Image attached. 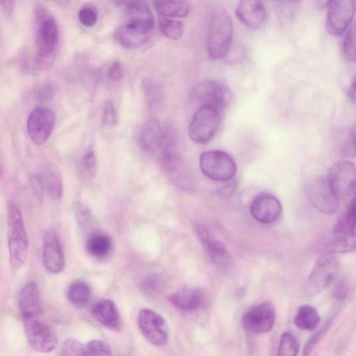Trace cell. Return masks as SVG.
Wrapping results in <instances>:
<instances>
[{
	"label": "cell",
	"instance_id": "1",
	"mask_svg": "<svg viewBox=\"0 0 356 356\" xmlns=\"http://www.w3.org/2000/svg\"><path fill=\"white\" fill-rule=\"evenodd\" d=\"M125 9V20L114 31L113 37L120 47L136 49L149 39L155 18L149 5L143 1L119 2Z\"/></svg>",
	"mask_w": 356,
	"mask_h": 356
},
{
	"label": "cell",
	"instance_id": "2",
	"mask_svg": "<svg viewBox=\"0 0 356 356\" xmlns=\"http://www.w3.org/2000/svg\"><path fill=\"white\" fill-rule=\"evenodd\" d=\"M36 62L46 68L53 62L60 43L58 24L51 12L38 4L34 9Z\"/></svg>",
	"mask_w": 356,
	"mask_h": 356
},
{
	"label": "cell",
	"instance_id": "3",
	"mask_svg": "<svg viewBox=\"0 0 356 356\" xmlns=\"http://www.w3.org/2000/svg\"><path fill=\"white\" fill-rule=\"evenodd\" d=\"M233 36L232 19L228 12L221 8H213L211 12L207 51L212 60H220L228 56Z\"/></svg>",
	"mask_w": 356,
	"mask_h": 356
},
{
	"label": "cell",
	"instance_id": "4",
	"mask_svg": "<svg viewBox=\"0 0 356 356\" xmlns=\"http://www.w3.org/2000/svg\"><path fill=\"white\" fill-rule=\"evenodd\" d=\"M8 236L10 264L18 270L26 262L29 242L21 211L13 201L8 204Z\"/></svg>",
	"mask_w": 356,
	"mask_h": 356
},
{
	"label": "cell",
	"instance_id": "5",
	"mask_svg": "<svg viewBox=\"0 0 356 356\" xmlns=\"http://www.w3.org/2000/svg\"><path fill=\"white\" fill-rule=\"evenodd\" d=\"M192 103L201 107H211L219 112L228 107L233 99L231 88L224 83L206 79L195 84L190 93Z\"/></svg>",
	"mask_w": 356,
	"mask_h": 356
},
{
	"label": "cell",
	"instance_id": "6",
	"mask_svg": "<svg viewBox=\"0 0 356 356\" xmlns=\"http://www.w3.org/2000/svg\"><path fill=\"white\" fill-rule=\"evenodd\" d=\"M203 173L210 180L217 182L233 181L238 167L234 159L222 151H209L203 153L199 159Z\"/></svg>",
	"mask_w": 356,
	"mask_h": 356
},
{
	"label": "cell",
	"instance_id": "7",
	"mask_svg": "<svg viewBox=\"0 0 356 356\" xmlns=\"http://www.w3.org/2000/svg\"><path fill=\"white\" fill-rule=\"evenodd\" d=\"M219 125L220 112L211 107H201L189 125V136L196 144H207L216 136Z\"/></svg>",
	"mask_w": 356,
	"mask_h": 356
},
{
	"label": "cell",
	"instance_id": "8",
	"mask_svg": "<svg viewBox=\"0 0 356 356\" xmlns=\"http://www.w3.org/2000/svg\"><path fill=\"white\" fill-rule=\"evenodd\" d=\"M306 194L311 204L321 213L333 214L338 212L340 199L331 189L327 178L312 179L307 185Z\"/></svg>",
	"mask_w": 356,
	"mask_h": 356
},
{
	"label": "cell",
	"instance_id": "9",
	"mask_svg": "<svg viewBox=\"0 0 356 356\" xmlns=\"http://www.w3.org/2000/svg\"><path fill=\"white\" fill-rule=\"evenodd\" d=\"M276 310L272 303L264 301L244 314L242 322L246 333L259 335L270 332L275 325Z\"/></svg>",
	"mask_w": 356,
	"mask_h": 356
},
{
	"label": "cell",
	"instance_id": "10",
	"mask_svg": "<svg viewBox=\"0 0 356 356\" xmlns=\"http://www.w3.org/2000/svg\"><path fill=\"white\" fill-rule=\"evenodd\" d=\"M55 125L54 112L46 107H36L29 113L27 120V131L31 142L41 146L46 143Z\"/></svg>",
	"mask_w": 356,
	"mask_h": 356
},
{
	"label": "cell",
	"instance_id": "11",
	"mask_svg": "<svg viewBox=\"0 0 356 356\" xmlns=\"http://www.w3.org/2000/svg\"><path fill=\"white\" fill-rule=\"evenodd\" d=\"M340 263L332 253L320 257L309 277V291L317 294L329 287L337 279L340 271Z\"/></svg>",
	"mask_w": 356,
	"mask_h": 356
},
{
	"label": "cell",
	"instance_id": "12",
	"mask_svg": "<svg viewBox=\"0 0 356 356\" xmlns=\"http://www.w3.org/2000/svg\"><path fill=\"white\" fill-rule=\"evenodd\" d=\"M326 27L333 36L343 34L351 25L356 13V2L353 0L328 1Z\"/></svg>",
	"mask_w": 356,
	"mask_h": 356
},
{
	"label": "cell",
	"instance_id": "13",
	"mask_svg": "<svg viewBox=\"0 0 356 356\" xmlns=\"http://www.w3.org/2000/svg\"><path fill=\"white\" fill-rule=\"evenodd\" d=\"M27 340L35 351L48 353L53 351L58 344L55 332L46 323L37 318L24 320Z\"/></svg>",
	"mask_w": 356,
	"mask_h": 356
},
{
	"label": "cell",
	"instance_id": "14",
	"mask_svg": "<svg viewBox=\"0 0 356 356\" xmlns=\"http://www.w3.org/2000/svg\"><path fill=\"white\" fill-rule=\"evenodd\" d=\"M138 326L146 340L155 346L167 344L168 331L162 316L153 309L144 308L139 314Z\"/></svg>",
	"mask_w": 356,
	"mask_h": 356
},
{
	"label": "cell",
	"instance_id": "15",
	"mask_svg": "<svg viewBox=\"0 0 356 356\" xmlns=\"http://www.w3.org/2000/svg\"><path fill=\"white\" fill-rule=\"evenodd\" d=\"M327 180L340 199L346 197L356 188V167L349 161H338L331 167Z\"/></svg>",
	"mask_w": 356,
	"mask_h": 356
},
{
	"label": "cell",
	"instance_id": "16",
	"mask_svg": "<svg viewBox=\"0 0 356 356\" xmlns=\"http://www.w3.org/2000/svg\"><path fill=\"white\" fill-rule=\"evenodd\" d=\"M42 259L44 268L51 274H60L65 268L64 253L54 231H48L44 236Z\"/></svg>",
	"mask_w": 356,
	"mask_h": 356
},
{
	"label": "cell",
	"instance_id": "17",
	"mask_svg": "<svg viewBox=\"0 0 356 356\" xmlns=\"http://www.w3.org/2000/svg\"><path fill=\"white\" fill-rule=\"evenodd\" d=\"M250 211L253 218L260 224L272 225L281 217L283 206L274 195L262 193L252 201Z\"/></svg>",
	"mask_w": 356,
	"mask_h": 356
},
{
	"label": "cell",
	"instance_id": "18",
	"mask_svg": "<svg viewBox=\"0 0 356 356\" xmlns=\"http://www.w3.org/2000/svg\"><path fill=\"white\" fill-rule=\"evenodd\" d=\"M194 232L212 262L221 268H226L231 263V256L226 246L220 241L213 238L204 227L197 225Z\"/></svg>",
	"mask_w": 356,
	"mask_h": 356
},
{
	"label": "cell",
	"instance_id": "19",
	"mask_svg": "<svg viewBox=\"0 0 356 356\" xmlns=\"http://www.w3.org/2000/svg\"><path fill=\"white\" fill-rule=\"evenodd\" d=\"M164 138V124L157 118H151L140 127L138 141L145 152L156 156L162 145Z\"/></svg>",
	"mask_w": 356,
	"mask_h": 356
},
{
	"label": "cell",
	"instance_id": "20",
	"mask_svg": "<svg viewBox=\"0 0 356 356\" xmlns=\"http://www.w3.org/2000/svg\"><path fill=\"white\" fill-rule=\"evenodd\" d=\"M236 14L246 27L258 29L265 21L266 11L264 4L260 1L244 0L238 4Z\"/></svg>",
	"mask_w": 356,
	"mask_h": 356
},
{
	"label": "cell",
	"instance_id": "21",
	"mask_svg": "<svg viewBox=\"0 0 356 356\" xmlns=\"http://www.w3.org/2000/svg\"><path fill=\"white\" fill-rule=\"evenodd\" d=\"M19 308L23 320L37 318L41 311L37 284L29 282L22 289L19 296Z\"/></svg>",
	"mask_w": 356,
	"mask_h": 356
},
{
	"label": "cell",
	"instance_id": "22",
	"mask_svg": "<svg viewBox=\"0 0 356 356\" xmlns=\"http://www.w3.org/2000/svg\"><path fill=\"white\" fill-rule=\"evenodd\" d=\"M95 319L105 328L118 331L121 328V320L118 308L112 300L103 299L92 307Z\"/></svg>",
	"mask_w": 356,
	"mask_h": 356
},
{
	"label": "cell",
	"instance_id": "23",
	"mask_svg": "<svg viewBox=\"0 0 356 356\" xmlns=\"http://www.w3.org/2000/svg\"><path fill=\"white\" fill-rule=\"evenodd\" d=\"M205 293L200 288H188L169 295L168 302L178 309L192 312L199 309L205 301Z\"/></svg>",
	"mask_w": 356,
	"mask_h": 356
},
{
	"label": "cell",
	"instance_id": "24",
	"mask_svg": "<svg viewBox=\"0 0 356 356\" xmlns=\"http://www.w3.org/2000/svg\"><path fill=\"white\" fill-rule=\"evenodd\" d=\"M320 316L317 309L311 305L301 306L294 317V325L301 330L315 331L320 323Z\"/></svg>",
	"mask_w": 356,
	"mask_h": 356
},
{
	"label": "cell",
	"instance_id": "25",
	"mask_svg": "<svg viewBox=\"0 0 356 356\" xmlns=\"http://www.w3.org/2000/svg\"><path fill=\"white\" fill-rule=\"evenodd\" d=\"M154 5L160 18H185L190 12V5L186 1H156Z\"/></svg>",
	"mask_w": 356,
	"mask_h": 356
},
{
	"label": "cell",
	"instance_id": "26",
	"mask_svg": "<svg viewBox=\"0 0 356 356\" xmlns=\"http://www.w3.org/2000/svg\"><path fill=\"white\" fill-rule=\"evenodd\" d=\"M112 249V241L107 235L99 231L88 236L86 250L89 255L97 258H103L107 257Z\"/></svg>",
	"mask_w": 356,
	"mask_h": 356
},
{
	"label": "cell",
	"instance_id": "27",
	"mask_svg": "<svg viewBox=\"0 0 356 356\" xmlns=\"http://www.w3.org/2000/svg\"><path fill=\"white\" fill-rule=\"evenodd\" d=\"M74 213L80 229L85 233L92 235L98 231V222L88 207L81 203H75Z\"/></svg>",
	"mask_w": 356,
	"mask_h": 356
},
{
	"label": "cell",
	"instance_id": "28",
	"mask_svg": "<svg viewBox=\"0 0 356 356\" xmlns=\"http://www.w3.org/2000/svg\"><path fill=\"white\" fill-rule=\"evenodd\" d=\"M44 192L55 199H61L63 184L60 175L53 169H47L39 174Z\"/></svg>",
	"mask_w": 356,
	"mask_h": 356
},
{
	"label": "cell",
	"instance_id": "29",
	"mask_svg": "<svg viewBox=\"0 0 356 356\" xmlns=\"http://www.w3.org/2000/svg\"><path fill=\"white\" fill-rule=\"evenodd\" d=\"M90 285L84 281H77L71 283L67 291V297L69 301L77 306H85L92 297Z\"/></svg>",
	"mask_w": 356,
	"mask_h": 356
},
{
	"label": "cell",
	"instance_id": "30",
	"mask_svg": "<svg viewBox=\"0 0 356 356\" xmlns=\"http://www.w3.org/2000/svg\"><path fill=\"white\" fill-rule=\"evenodd\" d=\"M143 85L149 108L153 111L157 110L164 101V91L162 86L153 79H147Z\"/></svg>",
	"mask_w": 356,
	"mask_h": 356
},
{
	"label": "cell",
	"instance_id": "31",
	"mask_svg": "<svg viewBox=\"0 0 356 356\" xmlns=\"http://www.w3.org/2000/svg\"><path fill=\"white\" fill-rule=\"evenodd\" d=\"M159 27L164 36L174 40H180L185 34L184 24L177 20L160 18Z\"/></svg>",
	"mask_w": 356,
	"mask_h": 356
},
{
	"label": "cell",
	"instance_id": "32",
	"mask_svg": "<svg viewBox=\"0 0 356 356\" xmlns=\"http://www.w3.org/2000/svg\"><path fill=\"white\" fill-rule=\"evenodd\" d=\"M343 51L349 62L356 64V21L348 29L343 42Z\"/></svg>",
	"mask_w": 356,
	"mask_h": 356
},
{
	"label": "cell",
	"instance_id": "33",
	"mask_svg": "<svg viewBox=\"0 0 356 356\" xmlns=\"http://www.w3.org/2000/svg\"><path fill=\"white\" fill-rule=\"evenodd\" d=\"M299 344L295 336L291 333H284L281 337L278 349V356H297Z\"/></svg>",
	"mask_w": 356,
	"mask_h": 356
},
{
	"label": "cell",
	"instance_id": "34",
	"mask_svg": "<svg viewBox=\"0 0 356 356\" xmlns=\"http://www.w3.org/2000/svg\"><path fill=\"white\" fill-rule=\"evenodd\" d=\"M83 356H114L110 346L105 342L94 340L85 346Z\"/></svg>",
	"mask_w": 356,
	"mask_h": 356
},
{
	"label": "cell",
	"instance_id": "35",
	"mask_svg": "<svg viewBox=\"0 0 356 356\" xmlns=\"http://www.w3.org/2000/svg\"><path fill=\"white\" fill-rule=\"evenodd\" d=\"M78 17L83 25L92 27L96 25L99 19L98 10L92 5H85L80 9Z\"/></svg>",
	"mask_w": 356,
	"mask_h": 356
},
{
	"label": "cell",
	"instance_id": "36",
	"mask_svg": "<svg viewBox=\"0 0 356 356\" xmlns=\"http://www.w3.org/2000/svg\"><path fill=\"white\" fill-rule=\"evenodd\" d=\"M85 347L75 339L66 340L62 347V356H83Z\"/></svg>",
	"mask_w": 356,
	"mask_h": 356
},
{
	"label": "cell",
	"instance_id": "37",
	"mask_svg": "<svg viewBox=\"0 0 356 356\" xmlns=\"http://www.w3.org/2000/svg\"><path fill=\"white\" fill-rule=\"evenodd\" d=\"M118 116L115 106L112 101L105 102L102 115L103 125L106 127H112L117 124Z\"/></svg>",
	"mask_w": 356,
	"mask_h": 356
},
{
	"label": "cell",
	"instance_id": "38",
	"mask_svg": "<svg viewBox=\"0 0 356 356\" xmlns=\"http://www.w3.org/2000/svg\"><path fill=\"white\" fill-rule=\"evenodd\" d=\"M81 164L88 173L90 176H94L97 172V160L96 154L92 149L88 150L81 158Z\"/></svg>",
	"mask_w": 356,
	"mask_h": 356
},
{
	"label": "cell",
	"instance_id": "39",
	"mask_svg": "<svg viewBox=\"0 0 356 356\" xmlns=\"http://www.w3.org/2000/svg\"><path fill=\"white\" fill-rule=\"evenodd\" d=\"M330 322H327L323 327H322L316 334H314L312 338L308 340L307 343L305 344L303 354L305 356H307L312 350L314 349V346L320 340L322 337L326 333L327 330L329 327Z\"/></svg>",
	"mask_w": 356,
	"mask_h": 356
},
{
	"label": "cell",
	"instance_id": "40",
	"mask_svg": "<svg viewBox=\"0 0 356 356\" xmlns=\"http://www.w3.org/2000/svg\"><path fill=\"white\" fill-rule=\"evenodd\" d=\"M31 189L40 203L42 202L44 190L39 174L34 175L30 179Z\"/></svg>",
	"mask_w": 356,
	"mask_h": 356
},
{
	"label": "cell",
	"instance_id": "41",
	"mask_svg": "<svg viewBox=\"0 0 356 356\" xmlns=\"http://www.w3.org/2000/svg\"><path fill=\"white\" fill-rule=\"evenodd\" d=\"M107 77L112 82L120 81L123 77V68L120 62H114L107 71Z\"/></svg>",
	"mask_w": 356,
	"mask_h": 356
},
{
	"label": "cell",
	"instance_id": "42",
	"mask_svg": "<svg viewBox=\"0 0 356 356\" xmlns=\"http://www.w3.org/2000/svg\"><path fill=\"white\" fill-rule=\"evenodd\" d=\"M160 281L156 276L149 277L144 283V288L151 292H155L160 288Z\"/></svg>",
	"mask_w": 356,
	"mask_h": 356
},
{
	"label": "cell",
	"instance_id": "43",
	"mask_svg": "<svg viewBox=\"0 0 356 356\" xmlns=\"http://www.w3.org/2000/svg\"><path fill=\"white\" fill-rule=\"evenodd\" d=\"M348 293V288L345 282L340 281L335 286L334 295L338 300H344Z\"/></svg>",
	"mask_w": 356,
	"mask_h": 356
},
{
	"label": "cell",
	"instance_id": "44",
	"mask_svg": "<svg viewBox=\"0 0 356 356\" xmlns=\"http://www.w3.org/2000/svg\"><path fill=\"white\" fill-rule=\"evenodd\" d=\"M348 96L350 100L356 104V75L352 81L348 88Z\"/></svg>",
	"mask_w": 356,
	"mask_h": 356
},
{
	"label": "cell",
	"instance_id": "45",
	"mask_svg": "<svg viewBox=\"0 0 356 356\" xmlns=\"http://www.w3.org/2000/svg\"><path fill=\"white\" fill-rule=\"evenodd\" d=\"M349 138L352 151L356 153V125L351 129L349 131Z\"/></svg>",
	"mask_w": 356,
	"mask_h": 356
},
{
	"label": "cell",
	"instance_id": "46",
	"mask_svg": "<svg viewBox=\"0 0 356 356\" xmlns=\"http://www.w3.org/2000/svg\"><path fill=\"white\" fill-rule=\"evenodd\" d=\"M14 2L13 1H3L1 3L4 10L6 12L7 14H11L13 11V8H14Z\"/></svg>",
	"mask_w": 356,
	"mask_h": 356
},
{
	"label": "cell",
	"instance_id": "47",
	"mask_svg": "<svg viewBox=\"0 0 356 356\" xmlns=\"http://www.w3.org/2000/svg\"><path fill=\"white\" fill-rule=\"evenodd\" d=\"M233 187H235V186L231 183L227 186L226 188H222L221 193H224L225 196L228 194L231 195V192L232 193L234 191Z\"/></svg>",
	"mask_w": 356,
	"mask_h": 356
}]
</instances>
